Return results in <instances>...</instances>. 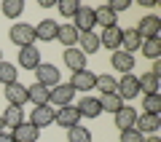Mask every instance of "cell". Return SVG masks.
<instances>
[{"label":"cell","instance_id":"obj_1","mask_svg":"<svg viewBox=\"0 0 161 142\" xmlns=\"http://www.w3.org/2000/svg\"><path fill=\"white\" fill-rule=\"evenodd\" d=\"M8 38H11L14 46L27 48V46H32V40H35V30H32V24H27V22H16L11 30H8Z\"/></svg>","mask_w":161,"mask_h":142},{"label":"cell","instance_id":"obj_2","mask_svg":"<svg viewBox=\"0 0 161 142\" xmlns=\"http://www.w3.org/2000/svg\"><path fill=\"white\" fill-rule=\"evenodd\" d=\"M35 78H38V83H40V86H46V89H54L57 83H62L59 67H54V64H46V62H40L38 67H35Z\"/></svg>","mask_w":161,"mask_h":142},{"label":"cell","instance_id":"obj_3","mask_svg":"<svg viewBox=\"0 0 161 142\" xmlns=\"http://www.w3.org/2000/svg\"><path fill=\"white\" fill-rule=\"evenodd\" d=\"M54 123L64 126V129H73V126H78V123H80V113H78V107H73V105L57 107V110H54Z\"/></svg>","mask_w":161,"mask_h":142},{"label":"cell","instance_id":"obj_4","mask_svg":"<svg viewBox=\"0 0 161 142\" xmlns=\"http://www.w3.org/2000/svg\"><path fill=\"white\" fill-rule=\"evenodd\" d=\"M134 30L140 32V38H142V40H148V38H158V35H161V19L156 16V14H148V16L140 19V24H137Z\"/></svg>","mask_w":161,"mask_h":142},{"label":"cell","instance_id":"obj_5","mask_svg":"<svg viewBox=\"0 0 161 142\" xmlns=\"http://www.w3.org/2000/svg\"><path fill=\"white\" fill-rule=\"evenodd\" d=\"M73 27L78 32H94V8L89 6H80L73 16Z\"/></svg>","mask_w":161,"mask_h":142},{"label":"cell","instance_id":"obj_6","mask_svg":"<svg viewBox=\"0 0 161 142\" xmlns=\"http://www.w3.org/2000/svg\"><path fill=\"white\" fill-rule=\"evenodd\" d=\"M115 94L121 99H134L140 94V86H137V75H124L121 80H115Z\"/></svg>","mask_w":161,"mask_h":142},{"label":"cell","instance_id":"obj_7","mask_svg":"<svg viewBox=\"0 0 161 142\" xmlns=\"http://www.w3.org/2000/svg\"><path fill=\"white\" fill-rule=\"evenodd\" d=\"M6 102L8 105H14V107H24V105L30 102L27 99V86L24 83H11V86H6Z\"/></svg>","mask_w":161,"mask_h":142},{"label":"cell","instance_id":"obj_8","mask_svg":"<svg viewBox=\"0 0 161 142\" xmlns=\"http://www.w3.org/2000/svg\"><path fill=\"white\" fill-rule=\"evenodd\" d=\"M134 129H137L142 137H148V134H156V131L161 129V115H150V113H142V115H137V123H134Z\"/></svg>","mask_w":161,"mask_h":142},{"label":"cell","instance_id":"obj_9","mask_svg":"<svg viewBox=\"0 0 161 142\" xmlns=\"http://www.w3.org/2000/svg\"><path fill=\"white\" fill-rule=\"evenodd\" d=\"M27 123H32L35 129H43V126L54 123V107H48V105L32 107V113H30V121H27Z\"/></svg>","mask_w":161,"mask_h":142},{"label":"cell","instance_id":"obj_10","mask_svg":"<svg viewBox=\"0 0 161 142\" xmlns=\"http://www.w3.org/2000/svg\"><path fill=\"white\" fill-rule=\"evenodd\" d=\"M94 80H97V75H94L92 70H78V73H73V78H70L67 83L73 86L75 91H92Z\"/></svg>","mask_w":161,"mask_h":142},{"label":"cell","instance_id":"obj_11","mask_svg":"<svg viewBox=\"0 0 161 142\" xmlns=\"http://www.w3.org/2000/svg\"><path fill=\"white\" fill-rule=\"evenodd\" d=\"M83 57H89V54H97L102 46H99V35L97 32H80L78 35V46H75Z\"/></svg>","mask_w":161,"mask_h":142},{"label":"cell","instance_id":"obj_12","mask_svg":"<svg viewBox=\"0 0 161 142\" xmlns=\"http://www.w3.org/2000/svg\"><path fill=\"white\" fill-rule=\"evenodd\" d=\"M73 97H75V89L70 83H57L51 89V102L57 105V107H64V105H70L73 102Z\"/></svg>","mask_w":161,"mask_h":142},{"label":"cell","instance_id":"obj_13","mask_svg":"<svg viewBox=\"0 0 161 142\" xmlns=\"http://www.w3.org/2000/svg\"><path fill=\"white\" fill-rule=\"evenodd\" d=\"M140 46H142V38H140V32L134 27L121 30V51L134 54V51H140Z\"/></svg>","mask_w":161,"mask_h":142},{"label":"cell","instance_id":"obj_14","mask_svg":"<svg viewBox=\"0 0 161 142\" xmlns=\"http://www.w3.org/2000/svg\"><path fill=\"white\" fill-rule=\"evenodd\" d=\"M110 67H115L118 73H124V75H129L132 73V67H134V54H126V51H113V57H110Z\"/></svg>","mask_w":161,"mask_h":142},{"label":"cell","instance_id":"obj_15","mask_svg":"<svg viewBox=\"0 0 161 142\" xmlns=\"http://www.w3.org/2000/svg\"><path fill=\"white\" fill-rule=\"evenodd\" d=\"M99 46H105V48H110V51H118V48H121V27H118V24L102 30V35H99Z\"/></svg>","mask_w":161,"mask_h":142},{"label":"cell","instance_id":"obj_16","mask_svg":"<svg viewBox=\"0 0 161 142\" xmlns=\"http://www.w3.org/2000/svg\"><path fill=\"white\" fill-rule=\"evenodd\" d=\"M27 99L35 105V107H40V105H51V89H46V86H27Z\"/></svg>","mask_w":161,"mask_h":142},{"label":"cell","instance_id":"obj_17","mask_svg":"<svg viewBox=\"0 0 161 142\" xmlns=\"http://www.w3.org/2000/svg\"><path fill=\"white\" fill-rule=\"evenodd\" d=\"M8 134L14 137V142H38L40 129H35L32 123H27V121H24L22 126H16V129H14V131H8Z\"/></svg>","mask_w":161,"mask_h":142},{"label":"cell","instance_id":"obj_18","mask_svg":"<svg viewBox=\"0 0 161 142\" xmlns=\"http://www.w3.org/2000/svg\"><path fill=\"white\" fill-rule=\"evenodd\" d=\"M32 30H35V40H54V38H57L59 24L54 22V19H40Z\"/></svg>","mask_w":161,"mask_h":142},{"label":"cell","instance_id":"obj_19","mask_svg":"<svg viewBox=\"0 0 161 142\" xmlns=\"http://www.w3.org/2000/svg\"><path fill=\"white\" fill-rule=\"evenodd\" d=\"M113 118H115V129H121V131H124V129H134V123H137V110L124 105Z\"/></svg>","mask_w":161,"mask_h":142},{"label":"cell","instance_id":"obj_20","mask_svg":"<svg viewBox=\"0 0 161 142\" xmlns=\"http://www.w3.org/2000/svg\"><path fill=\"white\" fill-rule=\"evenodd\" d=\"M78 113H80V118H99L102 115V107H99V99H94V97H83L78 105Z\"/></svg>","mask_w":161,"mask_h":142},{"label":"cell","instance_id":"obj_21","mask_svg":"<svg viewBox=\"0 0 161 142\" xmlns=\"http://www.w3.org/2000/svg\"><path fill=\"white\" fill-rule=\"evenodd\" d=\"M62 62L67 64L70 70H73V73H78V70H86V57H83V54L78 51V48H64V54H62Z\"/></svg>","mask_w":161,"mask_h":142},{"label":"cell","instance_id":"obj_22","mask_svg":"<svg viewBox=\"0 0 161 142\" xmlns=\"http://www.w3.org/2000/svg\"><path fill=\"white\" fill-rule=\"evenodd\" d=\"M19 64L24 70H35L40 64V51L35 46H27V48H19Z\"/></svg>","mask_w":161,"mask_h":142},{"label":"cell","instance_id":"obj_23","mask_svg":"<svg viewBox=\"0 0 161 142\" xmlns=\"http://www.w3.org/2000/svg\"><path fill=\"white\" fill-rule=\"evenodd\" d=\"M0 118H3V123H6V129H16V126H22L24 123V110L22 107H14V105H8L6 107V113L0 115Z\"/></svg>","mask_w":161,"mask_h":142},{"label":"cell","instance_id":"obj_24","mask_svg":"<svg viewBox=\"0 0 161 142\" xmlns=\"http://www.w3.org/2000/svg\"><path fill=\"white\" fill-rule=\"evenodd\" d=\"M78 30L73 27V24H59V30H57V40L59 43H64V48H73L75 43H78Z\"/></svg>","mask_w":161,"mask_h":142},{"label":"cell","instance_id":"obj_25","mask_svg":"<svg viewBox=\"0 0 161 142\" xmlns=\"http://www.w3.org/2000/svg\"><path fill=\"white\" fill-rule=\"evenodd\" d=\"M99 107H102V113H113L115 115L121 107H124V99H121L115 91L113 94H102V97H99Z\"/></svg>","mask_w":161,"mask_h":142},{"label":"cell","instance_id":"obj_26","mask_svg":"<svg viewBox=\"0 0 161 142\" xmlns=\"http://www.w3.org/2000/svg\"><path fill=\"white\" fill-rule=\"evenodd\" d=\"M140 51H142L145 59L156 62V59H161V40H158V38H148V40H142Z\"/></svg>","mask_w":161,"mask_h":142},{"label":"cell","instance_id":"obj_27","mask_svg":"<svg viewBox=\"0 0 161 142\" xmlns=\"http://www.w3.org/2000/svg\"><path fill=\"white\" fill-rule=\"evenodd\" d=\"M94 24H99V27H113L115 24V14L110 11L108 6H99V8H94Z\"/></svg>","mask_w":161,"mask_h":142},{"label":"cell","instance_id":"obj_28","mask_svg":"<svg viewBox=\"0 0 161 142\" xmlns=\"http://www.w3.org/2000/svg\"><path fill=\"white\" fill-rule=\"evenodd\" d=\"M137 86H140V91H142V94H158V78H156V75H150V73L140 75V78H137Z\"/></svg>","mask_w":161,"mask_h":142},{"label":"cell","instance_id":"obj_29","mask_svg":"<svg viewBox=\"0 0 161 142\" xmlns=\"http://www.w3.org/2000/svg\"><path fill=\"white\" fill-rule=\"evenodd\" d=\"M0 11H3V16L16 19V16H22V14H24V3H22V0H3Z\"/></svg>","mask_w":161,"mask_h":142},{"label":"cell","instance_id":"obj_30","mask_svg":"<svg viewBox=\"0 0 161 142\" xmlns=\"http://www.w3.org/2000/svg\"><path fill=\"white\" fill-rule=\"evenodd\" d=\"M16 75H19V70H16V64H11V62H0V83H6V86H11V83H16Z\"/></svg>","mask_w":161,"mask_h":142},{"label":"cell","instance_id":"obj_31","mask_svg":"<svg viewBox=\"0 0 161 142\" xmlns=\"http://www.w3.org/2000/svg\"><path fill=\"white\" fill-rule=\"evenodd\" d=\"M67 142H92V131L78 123L73 129H67Z\"/></svg>","mask_w":161,"mask_h":142},{"label":"cell","instance_id":"obj_32","mask_svg":"<svg viewBox=\"0 0 161 142\" xmlns=\"http://www.w3.org/2000/svg\"><path fill=\"white\" fill-rule=\"evenodd\" d=\"M142 107H145V113H150V115H158V113H161V94H145V99H142Z\"/></svg>","mask_w":161,"mask_h":142},{"label":"cell","instance_id":"obj_33","mask_svg":"<svg viewBox=\"0 0 161 142\" xmlns=\"http://www.w3.org/2000/svg\"><path fill=\"white\" fill-rule=\"evenodd\" d=\"M78 8H80V3H78V0H59V3H57V11L62 14L64 19H73Z\"/></svg>","mask_w":161,"mask_h":142},{"label":"cell","instance_id":"obj_34","mask_svg":"<svg viewBox=\"0 0 161 142\" xmlns=\"http://www.w3.org/2000/svg\"><path fill=\"white\" fill-rule=\"evenodd\" d=\"M94 86H97L102 94H113V91H115V78H113V75H97Z\"/></svg>","mask_w":161,"mask_h":142},{"label":"cell","instance_id":"obj_35","mask_svg":"<svg viewBox=\"0 0 161 142\" xmlns=\"http://www.w3.org/2000/svg\"><path fill=\"white\" fill-rule=\"evenodd\" d=\"M142 139H145V137L140 134L137 129H124V131H121V142H142Z\"/></svg>","mask_w":161,"mask_h":142},{"label":"cell","instance_id":"obj_36","mask_svg":"<svg viewBox=\"0 0 161 142\" xmlns=\"http://www.w3.org/2000/svg\"><path fill=\"white\" fill-rule=\"evenodd\" d=\"M129 6H132L129 0H110V3H108V8H110L113 14H118V11H126Z\"/></svg>","mask_w":161,"mask_h":142},{"label":"cell","instance_id":"obj_37","mask_svg":"<svg viewBox=\"0 0 161 142\" xmlns=\"http://www.w3.org/2000/svg\"><path fill=\"white\" fill-rule=\"evenodd\" d=\"M150 75H156V78H158V75H161V62H158V59H156V62H153V70H150Z\"/></svg>","mask_w":161,"mask_h":142},{"label":"cell","instance_id":"obj_38","mask_svg":"<svg viewBox=\"0 0 161 142\" xmlns=\"http://www.w3.org/2000/svg\"><path fill=\"white\" fill-rule=\"evenodd\" d=\"M0 142H14V137L8 131H0Z\"/></svg>","mask_w":161,"mask_h":142},{"label":"cell","instance_id":"obj_39","mask_svg":"<svg viewBox=\"0 0 161 142\" xmlns=\"http://www.w3.org/2000/svg\"><path fill=\"white\" fill-rule=\"evenodd\" d=\"M142 142H161V139H158V134H148Z\"/></svg>","mask_w":161,"mask_h":142},{"label":"cell","instance_id":"obj_40","mask_svg":"<svg viewBox=\"0 0 161 142\" xmlns=\"http://www.w3.org/2000/svg\"><path fill=\"white\" fill-rule=\"evenodd\" d=\"M3 129H6V123H3V118H0V131H3Z\"/></svg>","mask_w":161,"mask_h":142},{"label":"cell","instance_id":"obj_41","mask_svg":"<svg viewBox=\"0 0 161 142\" xmlns=\"http://www.w3.org/2000/svg\"><path fill=\"white\" fill-rule=\"evenodd\" d=\"M0 62H3V51H0Z\"/></svg>","mask_w":161,"mask_h":142}]
</instances>
